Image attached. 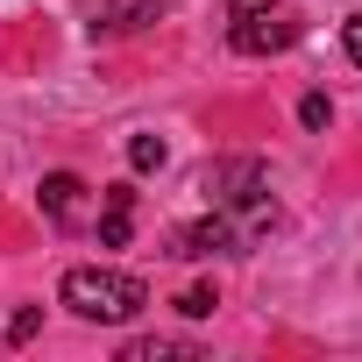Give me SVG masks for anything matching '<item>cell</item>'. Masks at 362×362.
<instances>
[{
    "label": "cell",
    "instance_id": "3",
    "mask_svg": "<svg viewBox=\"0 0 362 362\" xmlns=\"http://www.w3.org/2000/svg\"><path fill=\"white\" fill-rule=\"evenodd\" d=\"M305 36V22L284 8V0H270L263 15H242V22H228V43L242 50V57H277V50H291Z\"/></svg>",
    "mask_w": 362,
    "mask_h": 362
},
{
    "label": "cell",
    "instance_id": "5",
    "mask_svg": "<svg viewBox=\"0 0 362 362\" xmlns=\"http://www.w3.org/2000/svg\"><path fill=\"white\" fill-rule=\"evenodd\" d=\"M43 214H50L57 228H78V221H86V177L50 170V177H43Z\"/></svg>",
    "mask_w": 362,
    "mask_h": 362
},
{
    "label": "cell",
    "instance_id": "7",
    "mask_svg": "<svg viewBox=\"0 0 362 362\" xmlns=\"http://www.w3.org/2000/svg\"><path fill=\"white\" fill-rule=\"evenodd\" d=\"M163 15V0H100L93 8V36H114V29H142Z\"/></svg>",
    "mask_w": 362,
    "mask_h": 362
},
{
    "label": "cell",
    "instance_id": "6",
    "mask_svg": "<svg viewBox=\"0 0 362 362\" xmlns=\"http://www.w3.org/2000/svg\"><path fill=\"white\" fill-rule=\"evenodd\" d=\"M135 235V185H107V206H100V249H128Z\"/></svg>",
    "mask_w": 362,
    "mask_h": 362
},
{
    "label": "cell",
    "instance_id": "14",
    "mask_svg": "<svg viewBox=\"0 0 362 362\" xmlns=\"http://www.w3.org/2000/svg\"><path fill=\"white\" fill-rule=\"evenodd\" d=\"M270 0H228V22H242V15H263Z\"/></svg>",
    "mask_w": 362,
    "mask_h": 362
},
{
    "label": "cell",
    "instance_id": "12",
    "mask_svg": "<svg viewBox=\"0 0 362 362\" xmlns=\"http://www.w3.org/2000/svg\"><path fill=\"white\" fill-rule=\"evenodd\" d=\"M36 327H43V313H36V305H29V313H15V327H8V341H29V334H36Z\"/></svg>",
    "mask_w": 362,
    "mask_h": 362
},
{
    "label": "cell",
    "instance_id": "1",
    "mask_svg": "<svg viewBox=\"0 0 362 362\" xmlns=\"http://www.w3.org/2000/svg\"><path fill=\"white\" fill-rule=\"evenodd\" d=\"M57 298H64L78 320H93V327H121V320H135V313L149 305L142 277H128V270H100V263H78V270H64Z\"/></svg>",
    "mask_w": 362,
    "mask_h": 362
},
{
    "label": "cell",
    "instance_id": "11",
    "mask_svg": "<svg viewBox=\"0 0 362 362\" xmlns=\"http://www.w3.org/2000/svg\"><path fill=\"white\" fill-rule=\"evenodd\" d=\"M327 114H334L327 93H305V100H298V121H305V128H327Z\"/></svg>",
    "mask_w": 362,
    "mask_h": 362
},
{
    "label": "cell",
    "instance_id": "9",
    "mask_svg": "<svg viewBox=\"0 0 362 362\" xmlns=\"http://www.w3.org/2000/svg\"><path fill=\"white\" fill-rule=\"evenodd\" d=\"M163 156H170L163 135H135V142H128V163H135V170H163Z\"/></svg>",
    "mask_w": 362,
    "mask_h": 362
},
{
    "label": "cell",
    "instance_id": "8",
    "mask_svg": "<svg viewBox=\"0 0 362 362\" xmlns=\"http://www.w3.org/2000/svg\"><path fill=\"white\" fill-rule=\"evenodd\" d=\"M121 362H199V348H192V341H163V334H149V341H128Z\"/></svg>",
    "mask_w": 362,
    "mask_h": 362
},
{
    "label": "cell",
    "instance_id": "4",
    "mask_svg": "<svg viewBox=\"0 0 362 362\" xmlns=\"http://www.w3.org/2000/svg\"><path fill=\"white\" fill-rule=\"evenodd\" d=\"M170 256H242V228L214 206L206 221H192V228L170 235Z\"/></svg>",
    "mask_w": 362,
    "mask_h": 362
},
{
    "label": "cell",
    "instance_id": "10",
    "mask_svg": "<svg viewBox=\"0 0 362 362\" xmlns=\"http://www.w3.org/2000/svg\"><path fill=\"white\" fill-rule=\"evenodd\" d=\"M221 298H214V284H192V291H177V313H185V320H206Z\"/></svg>",
    "mask_w": 362,
    "mask_h": 362
},
{
    "label": "cell",
    "instance_id": "2",
    "mask_svg": "<svg viewBox=\"0 0 362 362\" xmlns=\"http://www.w3.org/2000/svg\"><path fill=\"white\" fill-rule=\"evenodd\" d=\"M206 192H214V206L221 214H270V185H263V163L256 156H228V163H214L206 170Z\"/></svg>",
    "mask_w": 362,
    "mask_h": 362
},
{
    "label": "cell",
    "instance_id": "13",
    "mask_svg": "<svg viewBox=\"0 0 362 362\" xmlns=\"http://www.w3.org/2000/svg\"><path fill=\"white\" fill-rule=\"evenodd\" d=\"M341 43H348V57L362 64V15H348V29H341Z\"/></svg>",
    "mask_w": 362,
    "mask_h": 362
}]
</instances>
